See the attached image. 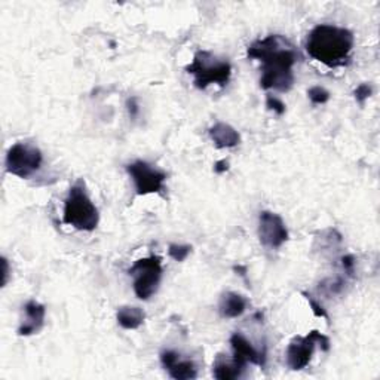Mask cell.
Returning <instances> with one entry per match:
<instances>
[{"label":"cell","mask_w":380,"mask_h":380,"mask_svg":"<svg viewBox=\"0 0 380 380\" xmlns=\"http://www.w3.org/2000/svg\"><path fill=\"white\" fill-rule=\"evenodd\" d=\"M248 57L262 61L260 86L263 90L288 93L295 85L292 65L297 63L296 46L281 34H270L248 46Z\"/></svg>","instance_id":"cell-1"},{"label":"cell","mask_w":380,"mask_h":380,"mask_svg":"<svg viewBox=\"0 0 380 380\" xmlns=\"http://www.w3.org/2000/svg\"><path fill=\"white\" fill-rule=\"evenodd\" d=\"M354 48V34L348 28L320 24L309 33L307 54L327 67H340L349 63Z\"/></svg>","instance_id":"cell-2"},{"label":"cell","mask_w":380,"mask_h":380,"mask_svg":"<svg viewBox=\"0 0 380 380\" xmlns=\"http://www.w3.org/2000/svg\"><path fill=\"white\" fill-rule=\"evenodd\" d=\"M63 221L68 226L85 232H93L98 226L100 214L86 192L83 180H78L68 190V196L64 201Z\"/></svg>","instance_id":"cell-3"},{"label":"cell","mask_w":380,"mask_h":380,"mask_svg":"<svg viewBox=\"0 0 380 380\" xmlns=\"http://www.w3.org/2000/svg\"><path fill=\"white\" fill-rule=\"evenodd\" d=\"M186 72L195 76L198 90H205L213 83L226 86L232 75V65L229 61L218 60L209 51H198L192 64L186 67Z\"/></svg>","instance_id":"cell-4"},{"label":"cell","mask_w":380,"mask_h":380,"mask_svg":"<svg viewBox=\"0 0 380 380\" xmlns=\"http://www.w3.org/2000/svg\"><path fill=\"white\" fill-rule=\"evenodd\" d=\"M130 275L134 278V291L138 299L149 300L158 291L162 280V260L158 255H149L137 260Z\"/></svg>","instance_id":"cell-5"},{"label":"cell","mask_w":380,"mask_h":380,"mask_svg":"<svg viewBox=\"0 0 380 380\" xmlns=\"http://www.w3.org/2000/svg\"><path fill=\"white\" fill-rule=\"evenodd\" d=\"M317 344H320L324 352L330 351V340L317 330H312L303 337L292 339L288 344L285 354L287 366L295 371L303 370L309 364L310 358H312Z\"/></svg>","instance_id":"cell-6"},{"label":"cell","mask_w":380,"mask_h":380,"mask_svg":"<svg viewBox=\"0 0 380 380\" xmlns=\"http://www.w3.org/2000/svg\"><path fill=\"white\" fill-rule=\"evenodd\" d=\"M42 152L27 143L14 144L6 154V171L20 179H28L42 167Z\"/></svg>","instance_id":"cell-7"},{"label":"cell","mask_w":380,"mask_h":380,"mask_svg":"<svg viewBox=\"0 0 380 380\" xmlns=\"http://www.w3.org/2000/svg\"><path fill=\"white\" fill-rule=\"evenodd\" d=\"M130 177L134 181L137 195H150V194H162L165 190L167 174L144 161H135L127 167Z\"/></svg>","instance_id":"cell-8"},{"label":"cell","mask_w":380,"mask_h":380,"mask_svg":"<svg viewBox=\"0 0 380 380\" xmlns=\"http://www.w3.org/2000/svg\"><path fill=\"white\" fill-rule=\"evenodd\" d=\"M258 238L268 248H280L288 239L284 220L275 213L263 211L258 217Z\"/></svg>","instance_id":"cell-9"},{"label":"cell","mask_w":380,"mask_h":380,"mask_svg":"<svg viewBox=\"0 0 380 380\" xmlns=\"http://www.w3.org/2000/svg\"><path fill=\"white\" fill-rule=\"evenodd\" d=\"M231 344L233 349V361L238 362L239 366L247 367L248 362L262 367L266 364V351L258 352L244 334L241 333L232 334Z\"/></svg>","instance_id":"cell-10"},{"label":"cell","mask_w":380,"mask_h":380,"mask_svg":"<svg viewBox=\"0 0 380 380\" xmlns=\"http://www.w3.org/2000/svg\"><path fill=\"white\" fill-rule=\"evenodd\" d=\"M161 362L169 376L176 380H190L196 379L198 370L194 361L181 359L180 354L176 351H164L161 354Z\"/></svg>","instance_id":"cell-11"},{"label":"cell","mask_w":380,"mask_h":380,"mask_svg":"<svg viewBox=\"0 0 380 380\" xmlns=\"http://www.w3.org/2000/svg\"><path fill=\"white\" fill-rule=\"evenodd\" d=\"M24 312H26V320L23 321L21 327L19 328V334L20 336H30V334L38 333L43 327L45 306L36 300H30L24 306Z\"/></svg>","instance_id":"cell-12"},{"label":"cell","mask_w":380,"mask_h":380,"mask_svg":"<svg viewBox=\"0 0 380 380\" xmlns=\"http://www.w3.org/2000/svg\"><path fill=\"white\" fill-rule=\"evenodd\" d=\"M247 300L238 292H224L218 303V312L223 318H238L246 312Z\"/></svg>","instance_id":"cell-13"},{"label":"cell","mask_w":380,"mask_h":380,"mask_svg":"<svg viewBox=\"0 0 380 380\" xmlns=\"http://www.w3.org/2000/svg\"><path fill=\"white\" fill-rule=\"evenodd\" d=\"M210 137L218 149H231L239 144L241 137L235 128L228 124L218 122L210 130Z\"/></svg>","instance_id":"cell-14"},{"label":"cell","mask_w":380,"mask_h":380,"mask_svg":"<svg viewBox=\"0 0 380 380\" xmlns=\"http://www.w3.org/2000/svg\"><path fill=\"white\" fill-rule=\"evenodd\" d=\"M246 367L239 366L238 362L232 359L224 358V355H217L214 366H213V376L218 380H233L243 376Z\"/></svg>","instance_id":"cell-15"},{"label":"cell","mask_w":380,"mask_h":380,"mask_svg":"<svg viewBox=\"0 0 380 380\" xmlns=\"http://www.w3.org/2000/svg\"><path fill=\"white\" fill-rule=\"evenodd\" d=\"M119 325L125 328V330H135V328L140 327L144 322V312L140 307L134 306H124L117 310L116 314Z\"/></svg>","instance_id":"cell-16"},{"label":"cell","mask_w":380,"mask_h":380,"mask_svg":"<svg viewBox=\"0 0 380 380\" xmlns=\"http://www.w3.org/2000/svg\"><path fill=\"white\" fill-rule=\"evenodd\" d=\"M307 95L314 105H325V102L330 100V93L322 88V86H312V88L307 91Z\"/></svg>","instance_id":"cell-17"},{"label":"cell","mask_w":380,"mask_h":380,"mask_svg":"<svg viewBox=\"0 0 380 380\" xmlns=\"http://www.w3.org/2000/svg\"><path fill=\"white\" fill-rule=\"evenodd\" d=\"M192 251V247L190 246H179V244H171L168 248V254L176 262H183L187 258V255Z\"/></svg>","instance_id":"cell-18"},{"label":"cell","mask_w":380,"mask_h":380,"mask_svg":"<svg viewBox=\"0 0 380 380\" xmlns=\"http://www.w3.org/2000/svg\"><path fill=\"white\" fill-rule=\"evenodd\" d=\"M355 100L359 102L361 106H364V102L373 95V88L369 83H361L357 86V90L354 91Z\"/></svg>","instance_id":"cell-19"},{"label":"cell","mask_w":380,"mask_h":380,"mask_svg":"<svg viewBox=\"0 0 380 380\" xmlns=\"http://www.w3.org/2000/svg\"><path fill=\"white\" fill-rule=\"evenodd\" d=\"M266 106H268L269 110H273L276 115H280V116H283L285 113V105H284V102L280 98H276V97H273L270 94L266 97Z\"/></svg>","instance_id":"cell-20"},{"label":"cell","mask_w":380,"mask_h":380,"mask_svg":"<svg viewBox=\"0 0 380 380\" xmlns=\"http://www.w3.org/2000/svg\"><path fill=\"white\" fill-rule=\"evenodd\" d=\"M342 268L344 270V273H347L348 276H354L355 273V257L352 254H347L342 257Z\"/></svg>","instance_id":"cell-21"},{"label":"cell","mask_w":380,"mask_h":380,"mask_svg":"<svg viewBox=\"0 0 380 380\" xmlns=\"http://www.w3.org/2000/svg\"><path fill=\"white\" fill-rule=\"evenodd\" d=\"M305 296H306V299H307L310 307H312V310H314V315H315V317H320V318H325V320L328 321V315H327V312H325V309H324L317 300H314L312 296H309V295H305Z\"/></svg>","instance_id":"cell-22"},{"label":"cell","mask_w":380,"mask_h":380,"mask_svg":"<svg viewBox=\"0 0 380 380\" xmlns=\"http://www.w3.org/2000/svg\"><path fill=\"white\" fill-rule=\"evenodd\" d=\"M127 107H128V113H130V116H131L132 119H135V117L138 116V113H140V107H138V105H137V98H135V97L128 98V101H127Z\"/></svg>","instance_id":"cell-23"},{"label":"cell","mask_w":380,"mask_h":380,"mask_svg":"<svg viewBox=\"0 0 380 380\" xmlns=\"http://www.w3.org/2000/svg\"><path fill=\"white\" fill-rule=\"evenodd\" d=\"M229 169V162L228 161H218L214 165V171L217 174H223V172H226Z\"/></svg>","instance_id":"cell-24"}]
</instances>
